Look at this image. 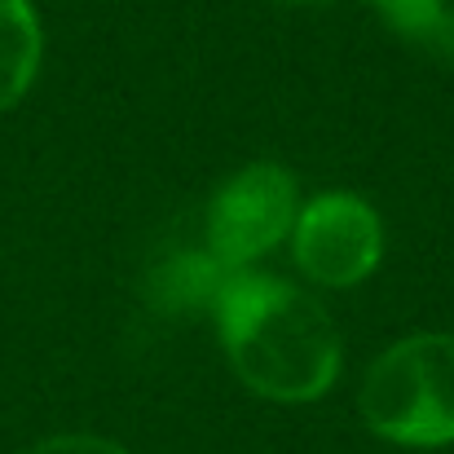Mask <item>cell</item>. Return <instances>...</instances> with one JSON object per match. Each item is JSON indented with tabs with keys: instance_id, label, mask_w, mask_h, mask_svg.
<instances>
[{
	"instance_id": "cell-1",
	"label": "cell",
	"mask_w": 454,
	"mask_h": 454,
	"mask_svg": "<svg viewBox=\"0 0 454 454\" xmlns=\"http://www.w3.org/2000/svg\"><path fill=\"white\" fill-rule=\"evenodd\" d=\"M212 317L225 362L247 393L304 406L335 388L344 340L304 287L278 274L234 270L212 301Z\"/></svg>"
},
{
	"instance_id": "cell-2",
	"label": "cell",
	"mask_w": 454,
	"mask_h": 454,
	"mask_svg": "<svg viewBox=\"0 0 454 454\" xmlns=\"http://www.w3.org/2000/svg\"><path fill=\"white\" fill-rule=\"evenodd\" d=\"M357 411L388 446H454V335L424 331L388 344L362 375Z\"/></svg>"
},
{
	"instance_id": "cell-3",
	"label": "cell",
	"mask_w": 454,
	"mask_h": 454,
	"mask_svg": "<svg viewBox=\"0 0 454 454\" xmlns=\"http://www.w3.org/2000/svg\"><path fill=\"white\" fill-rule=\"evenodd\" d=\"M296 212H301V185L292 168L274 159L243 163L212 190L203 207V247L230 274L252 270L283 239H292Z\"/></svg>"
},
{
	"instance_id": "cell-4",
	"label": "cell",
	"mask_w": 454,
	"mask_h": 454,
	"mask_svg": "<svg viewBox=\"0 0 454 454\" xmlns=\"http://www.w3.org/2000/svg\"><path fill=\"white\" fill-rule=\"evenodd\" d=\"M292 261L313 287H362L384 261V221L362 194H313L292 225Z\"/></svg>"
},
{
	"instance_id": "cell-5",
	"label": "cell",
	"mask_w": 454,
	"mask_h": 454,
	"mask_svg": "<svg viewBox=\"0 0 454 454\" xmlns=\"http://www.w3.org/2000/svg\"><path fill=\"white\" fill-rule=\"evenodd\" d=\"M225 278H230V270L207 247H176L163 261H154V270L146 274V301L159 313L212 309Z\"/></svg>"
},
{
	"instance_id": "cell-6",
	"label": "cell",
	"mask_w": 454,
	"mask_h": 454,
	"mask_svg": "<svg viewBox=\"0 0 454 454\" xmlns=\"http://www.w3.org/2000/svg\"><path fill=\"white\" fill-rule=\"evenodd\" d=\"M44 62V27L31 0H0V111L18 106Z\"/></svg>"
},
{
	"instance_id": "cell-7",
	"label": "cell",
	"mask_w": 454,
	"mask_h": 454,
	"mask_svg": "<svg viewBox=\"0 0 454 454\" xmlns=\"http://www.w3.org/2000/svg\"><path fill=\"white\" fill-rule=\"evenodd\" d=\"M366 4L397 40H406L411 49L428 53L442 67H454V0H366Z\"/></svg>"
},
{
	"instance_id": "cell-8",
	"label": "cell",
	"mask_w": 454,
	"mask_h": 454,
	"mask_svg": "<svg viewBox=\"0 0 454 454\" xmlns=\"http://www.w3.org/2000/svg\"><path fill=\"white\" fill-rule=\"evenodd\" d=\"M22 454H133V450L111 442V437H98V433H58V437H44V442L27 446Z\"/></svg>"
},
{
	"instance_id": "cell-9",
	"label": "cell",
	"mask_w": 454,
	"mask_h": 454,
	"mask_svg": "<svg viewBox=\"0 0 454 454\" xmlns=\"http://www.w3.org/2000/svg\"><path fill=\"white\" fill-rule=\"evenodd\" d=\"M274 4L287 13H322V9H335L340 0H274Z\"/></svg>"
}]
</instances>
